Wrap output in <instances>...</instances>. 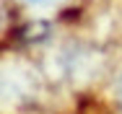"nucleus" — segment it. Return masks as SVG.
I'll return each mask as SVG.
<instances>
[{
    "instance_id": "f257e3e1",
    "label": "nucleus",
    "mask_w": 122,
    "mask_h": 114,
    "mask_svg": "<svg viewBox=\"0 0 122 114\" xmlns=\"http://www.w3.org/2000/svg\"><path fill=\"white\" fill-rule=\"evenodd\" d=\"M31 5H55V3H60V0H29Z\"/></svg>"
},
{
    "instance_id": "f03ea898",
    "label": "nucleus",
    "mask_w": 122,
    "mask_h": 114,
    "mask_svg": "<svg viewBox=\"0 0 122 114\" xmlns=\"http://www.w3.org/2000/svg\"><path fill=\"white\" fill-rule=\"evenodd\" d=\"M120 104H122V80H120Z\"/></svg>"
},
{
    "instance_id": "7ed1b4c3",
    "label": "nucleus",
    "mask_w": 122,
    "mask_h": 114,
    "mask_svg": "<svg viewBox=\"0 0 122 114\" xmlns=\"http://www.w3.org/2000/svg\"><path fill=\"white\" fill-rule=\"evenodd\" d=\"M0 23H3V10H0Z\"/></svg>"
}]
</instances>
